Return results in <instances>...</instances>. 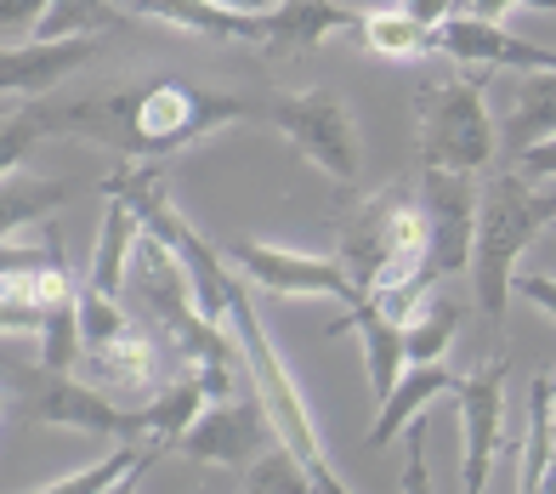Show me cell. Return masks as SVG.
<instances>
[{
	"label": "cell",
	"instance_id": "obj_1",
	"mask_svg": "<svg viewBox=\"0 0 556 494\" xmlns=\"http://www.w3.org/2000/svg\"><path fill=\"white\" fill-rule=\"evenodd\" d=\"M545 228H556V188H540L522 170H500L477 200V239H471V290L483 318L500 330L505 325V302H511V279L522 251L534 244Z\"/></svg>",
	"mask_w": 556,
	"mask_h": 494
},
{
	"label": "cell",
	"instance_id": "obj_2",
	"mask_svg": "<svg viewBox=\"0 0 556 494\" xmlns=\"http://www.w3.org/2000/svg\"><path fill=\"white\" fill-rule=\"evenodd\" d=\"M227 325H233V341H239L250 392L262 398V409H267V421H273L278 443H285V449H290L301 466H307L313 494H346V478L330 466V455H324V438H318V427H313L307 398H301L290 364L278 358V347H273L267 330H262L256 302H250L244 284H239V267H233V284H227Z\"/></svg>",
	"mask_w": 556,
	"mask_h": 494
},
{
	"label": "cell",
	"instance_id": "obj_3",
	"mask_svg": "<svg viewBox=\"0 0 556 494\" xmlns=\"http://www.w3.org/2000/svg\"><path fill=\"white\" fill-rule=\"evenodd\" d=\"M483 91H489L483 68H454V74H438V80H426L415 91L420 165H443V170L477 177L500 154V126L483 103Z\"/></svg>",
	"mask_w": 556,
	"mask_h": 494
},
{
	"label": "cell",
	"instance_id": "obj_4",
	"mask_svg": "<svg viewBox=\"0 0 556 494\" xmlns=\"http://www.w3.org/2000/svg\"><path fill=\"white\" fill-rule=\"evenodd\" d=\"M239 119H262V97L244 91H199L182 80H142L131 86V131L119 160H160Z\"/></svg>",
	"mask_w": 556,
	"mask_h": 494
},
{
	"label": "cell",
	"instance_id": "obj_5",
	"mask_svg": "<svg viewBox=\"0 0 556 494\" xmlns=\"http://www.w3.org/2000/svg\"><path fill=\"white\" fill-rule=\"evenodd\" d=\"M341 262L352 284H358V302L387 284L403 279H426V216L415 205V193L387 188L364 200L358 211L341 216Z\"/></svg>",
	"mask_w": 556,
	"mask_h": 494
},
{
	"label": "cell",
	"instance_id": "obj_6",
	"mask_svg": "<svg viewBox=\"0 0 556 494\" xmlns=\"http://www.w3.org/2000/svg\"><path fill=\"white\" fill-rule=\"evenodd\" d=\"M7 409L17 421H35V427H68V432H91V438H137L148 449H160L154 409L119 404L97 381H80L68 369H46V364L23 369L17 387L7 392Z\"/></svg>",
	"mask_w": 556,
	"mask_h": 494
},
{
	"label": "cell",
	"instance_id": "obj_7",
	"mask_svg": "<svg viewBox=\"0 0 556 494\" xmlns=\"http://www.w3.org/2000/svg\"><path fill=\"white\" fill-rule=\"evenodd\" d=\"M262 126L290 137L301 160L330 170L336 182L358 177V131H352V109L341 91H262Z\"/></svg>",
	"mask_w": 556,
	"mask_h": 494
},
{
	"label": "cell",
	"instance_id": "obj_8",
	"mask_svg": "<svg viewBox=\"0 0 556 494\" xmlns=\"http://www.w3.org/2000/svg\"><path fill=\"white\" fill-rule=\"evenodd\" d=\"M477 200H483V193L471 188L466 170H443V165L420 170L415 205L426 216V279H432V284H443V279H454V274H466V267H471Z\"/></svg>",
	"mask_w": 556,
	"mask_h": 494
},
{
	"label": "cell",
	"instance_id": "obj_9",
	"mask_svg": "<svg viewBox=\"0 0 556 494\" xmlns=\"http://www.w3.org/2000/svg\"><path fill=\"white\" fill-rule=\"evenodd\" d=\"M227 256V267L273 295H336L341 307H358V284H352L346 262L341 256H318V251H285V244H267V239H227L216 244Z\"/></svg>",
	"mask_w": 556,
	"mask_h": 494
},
{
	"label": "cell",
	"instance_id": "obj_10",
	"mask_svg": "<svg viewBox=\"0 0 556 494\" xmlns=\"http://www.w3.org/2000/svg\"><path fill=\"white\" fill-rule=\"evenodd\" d=\"M267 443H278L273 421H267V409L262 398L250 392V398H211L205 409H199V421L176 438V449H182L188 460L199 466H216V472H244L250 460H256Z\"/></svg>",
	"mask_w": 556,
	"mask_h": 494
},
{
	"label": "cell",
	"instance_id": "obj_11",
	"mask_svg": "<svg viewBox=\"0 0 556 494\" xmlns=\"http://www.w3.org/2000/svg\"><path fill=\"white\" fill-rule=\"evenodd\" d=\"M448 398L460 409V489H489V466L505 449V358L460 376Z\"/></svg>",
	"mask_w": 556,
	"mask_h": 494
},
{
	"label": "cell",
	"instance_id": "obj_12",
	"mask_svg": "<svg viewBox=\"0 0 556 494\" xmlns=\"http://www.w3.org/2000/svg\"><path fill=\"white\" fill-rule=\"evenodd\" d=\"M438 52L454 68H483V74H528V68H556L551 46L534 40H517L511 29H500L494 17H471V12H454L448 23H438Z\"/></svg>",
	"mask_w": 556,
	"mask_h": 494
},
{
	"label": "cell",
	"instance_id": "obj_13",
	"mask_svg": "<svg viewBox=\"0 0 556 494\" xmlns=\"http://www.w3.org/2000/svg\"><path fill=\"white\" fill-rule=\"evenodd\" d=\"M97 58V35L74 40H29V46H0V97H46L68 74H80Z\"/></svg>",
	"mask_w": 556,
	"mask_h": 494
},
{
	"label": "cell",
	"instance_id": "obj_14",
	"mask_svg": "<svg viewBox=\"0 0 556 494\" xmlns=\"http://www.w3.org/2000/svg\"><path fill=\"white\" fill-rule=\"evenodd\" d=\"M86 376L109 392L119 404H137L154 392V376H160V358H154V341H148L137 325H125L119 335H109L103 347H86L80 353Z\"/></svg>",
	"mask_w": 556,
	"mask_h": 494
},
{
	"label": "cell",
	"instance_id": "obj_15",
	"mask_svg": "<svg viewBox=\"0 0 556 494\" xmlns=\"http://www.w3.org/2000/svg\"><path fill=\"white\" fill-rule=\"evenodd\" d=\"M494 126H500V148L511 160H522L534 142L556 137V68L517 74V91H511V103H505V114Z\"/></svg>",
	"mask_w": 556,
	"mask_h": 494
},
{
	"label": "cell",
	"instance_id": "obj_16",
	"mask_svg": "<svg viewBox=\"0 0 556 494\" xmlns=\"http://www.w3.org/2000/svg\"><path fill=\"white\" fill-rule=\"evenodd\" d=\"M358 12L336 7V0H278L262 12V46L273 52H313L330 35H352Z\"/></svg>",
	"mask_w": 556,
	"mask_h": 494
},
{
	"label": "cell",
	"instance_id": "obj_17",
	"mask_svg": "<svg viewBox=\"0 0 556 494\" xmlns=\"http://www.w3.org/2000/svg\"><path fill=\"white\" fill-rule=\"evenodd\" d=\"M454 381H460V376H454L443 358H432V364H409V369L397 376V387L381 398V415H375V427H369L364 443H369V449H387L392 438H403V427L420 421V409L432 404V398H448Z\"/></svg>",
	"mask_w": 556,
	"mask_h": 494
},
{
	"label": "cell",
	"instance_id": "obj_18",
	"mask_svg": "<svg viewBox=\"0 0 556 494\" xmlns=\"http://www.w3.org/2000/svg\"><path fill=\"white\" fill-rule=\"evenodd\" d=\"M131 12L170 23L182 35H205V40H256L262 46V12H239L222 0H131Z\"/></svg>",
	"mask_w": 556,
	"mask_h": 494
},
{
	"label": "cell",
	"instance_id": "obj_19",
	"mask_svg": "<svg viewBox=\"0 0 556 494\" xmlns=\"http://www.w3.org/2000/svg\"><path fill=\"white\" fill-rule=\"evenodd\" d=\"M103 193H109V205H103V233H97L91 274H86L80 284L97 290V295H114V302H119V290H125V262H131V251H137L142 216L131 211V200H125V193H114V188H103Z\"/></svg>",
	"mask_w": 556,
	"mask_h": 494
},
{
	"label": "cell",
	"instance_id": "obj_20",
	"mask_svg": "<svg viewBox=\"0 0 556 494\" xmlns=\"http://www.w3.org/2000/svg\"><path fill=\"white\" fill-rule=\"evenodd\" d=\"M86 182H74V177H29V170H7L0 177V239H12L23 228H40L52 211H63L74 193H80Z\"/></svg>",
	"mask_w": 556,
	"mask_h": 494
},
{
	"label": "cell",
	"instance_id": "obj_21",
	"mask_svg": "<svg viewBox=\"0 0 556 494\" xmlns=\"http://www.w3.org/2000/svg\"><path fill=\"white\" fill-rule=\"evenodd\" d=\"M352 40L364 46V58H381V63H420V58L438 52V29H426V23L409 17L403 7L358 12V23H352Z\"/></svg>",
	"mask_w": 556,
	"mask_h": 494
},
{
	"label": "cell",
	"instance_id": "obj_22",
	"mask_svg": "<svg viewBox=\"0 0 556 494\" xmlns=\"http://www.w3.org/2000/svg\"><path fill=\"white\" fill-rule=\"evenodd\" d=\"M522 494H556V421H551V376H534L528 392V432H522Z\"/></svg>",
	"mask_w": 556,
	"mask_h": 494
},
{
	"label": "cell",
	"instance_id": "obj_23",
	"mask_svg": "<svg viewBox=\"0 0 556 494\" xmlns=\"http://www.w3.org/2000/svg\"><path fill=\"white\" fill-rule=\"evenodd\" d=\"M160 449H148L137 438H119L103 460L80 466V472H63L52 483H40V494H109V489H131L142 478V466H154Z\"/></svg>",
	"mask_w": 556,
	"mask_h": 494
},
{
	"label": "cell",
	"instance_id": "obj_24",
	"mask_svg": "<svg viewBox=\"0 0 556 494\" xmlns=\"http://www.w3.org/2000/svg\"><path fill=\"white\" fill-rule=\"evenodd\" d=\"M454 325H460V307L454 302H438V295H426V307L403 325V353L409 364H432L454 347Z\"/></svg>",
	"mask_w": 556,
	"mask_h": 494
},
{
	"label": "cell",
	"instance_id": "obj_25",
	"mask_svg": "<svg viewBox=\"0 0 556 494\" xmlns=\"http://www.w3.org/2000/svg\"><path fill=\"white\" fill-rule=\"evenodd\" d=\"M40 364L46 369H74V358H80V290L63 295V302L40 318Z\"/></svg>",
	"mask_w": 556,
	"mask_h": 494
},
{
	"label": "cell",
	"instance_id": "obj_26",
	"mask_svg": "<svg viewBox=\"0 0 556 494\" xmlns=\"http://www.w3.org/2000/svg\"><path fill=\"white\" fill-rule=\"evenodd\" d=\"M244 489L250 494H295V489H313V478L285 443H267V449L244 466Z\"/></svg>",
	"mask_w": 556,
	"mask_h": 494
},
{
	"label": "cell",
	"instance_id": "obj_27",
	"mask_svg": "<svg viewBox=\"0 0 556 494\" xmlns=\"http://www.w3.org/2000/svg\"><path fill=\"white\" fill-rule=\"evenodd\" d=\"M46 137H52V131H46V114H40L35 97H29L23 109L0 114V177H7V170H17Z\"/></svg>",
	"mask_w": 556,
	"mask_h": 494
},
{
	"label": "cell",
	"instance_id": "obj_28",
	"mask_svg": "<svg viewBox=\"0 0 556 494\" xmlns=\"http://www.w3.org/2000/svg\"><path fill=\"white\" fill-rule=\"evenodd\" d=\"M109 29V0H52L40 17V40H74V35H97Z\"/></svg>",
	"mask_w": 556,
	"mask_h": 494
},
{
	"label": "cell",
	"instance_id": "obj_29",
	"mask_svg": "<svg viewBox=\"0 0 556 494\" xmlns=\"http://www.w3.org/2000/svg\"><path fill=\"white\" fill-rule=\"evenodd\" d=\"M52 0H0V40H23L40 29V17Z\"/></svg>",
	"mask_w": 556,
	"mask_h": 494
},
{
	"label": "cell",
	"instance_id": "obj_30",
	"mask_svg": "<svg viewBox=\"0 0 556 494\" xmlns=\"http://www.w3.org/2000/svg\"><path fill=\"white\" fill-rule=\"evenodd\" d=\"M403 449H409V466H403L397 489H403V494H420V489H432V478H426V432H420V421H409V427H403Z\"/></svg>",
	"mask_w": 556,
	"mask_h": 494
},
{
	"label": "cell",
	"instance_id": "obj_31",
	"mask_svg": "<svg viewBox=\"0 0 556 494\" xmlns=\"http://www.w3.org/2000/svg\"><path fill=\"white\" fill-rule=\"evenodd\" d=\"M511 290L522 295V302H534L545 318H556V279H545V274H517Z\"/></svg>",
	"mask_w": 556,
	"mask_h": 494
},
{
	"label": "cell",
	"instance_id": "obj_32",
	"mask_svg": "<svg viewBox=\"0 0 556 494\" xmlns=\"http://www.w3.org/2000/svg\"><path fill=\"white\" fill-rule=\"evenodd\" d=\"M517 170H522V177H534V182H556V137L528 148V154L517 160Z\"/></svg>",
	"mask_w": 556,
	"mask_h": 494
},
{
	"label": "cell",
	"instance_id": "obj_33",
	"mask_svg": "<svg viewBox=\"0 0 556 494\" xmlns=\"http://www.w3.org/2000/svg\"><path fill=\"white\" fill-rule=\"evenodd\" d=\"M511 7H522V12H556V0H466L471 17H494V23L511 12Z\"/></svg>",
	"mask_w": 556,
	"mask_h": 494
},
{
	"label": "cell",
	"instance_id": "obj_34",
	"mask_svg": "<svg viewBox=\"0 0 556 494\" xmlns=\"http://www.w3.org/2000/svg\"><path fill=\"white\" fill-rule=\"evenodd\" d=\"M551 421H556V376H551Z\"/></svg>",
	"mask_w": 556,
	"mask_h": 494
},
{
	"label": "cell",
	"instance_id": "obj_35",
	"mask_svg": "<svg viewBox=\"0 0 556 494\" xmlns=\"http://www.w3.org/2000/svg\"><path fill=\"white\" fill-rule=\"evenodd\" d=\"M0 415H7V392H0Z\"/></svg>",
	"mask_w": 556,
	"mask_h": 494
}]
</instances>
